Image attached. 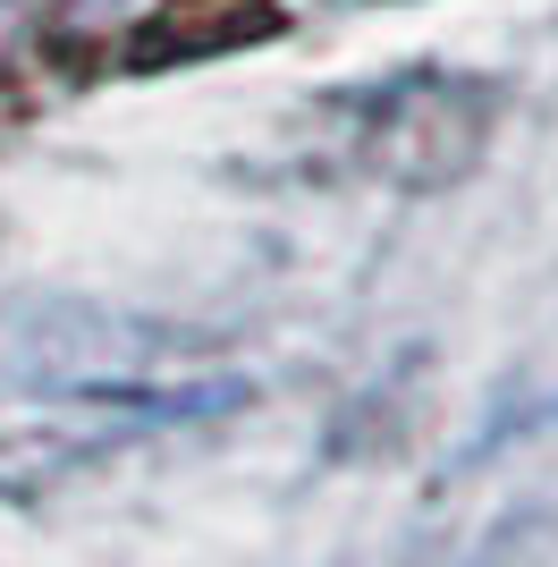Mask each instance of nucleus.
I'll list each match as a JSON object with an SVG mask.
<instances>
[]
</instances>
